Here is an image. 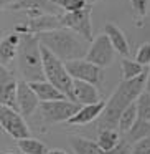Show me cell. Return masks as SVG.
Masks as SVG:
<instances>
[{"label": "cell", "instance_id": "28", "mask_svg": "<svg viewBox=\"0 0 150 154\" xmlns=\"http://www.w3.org/2000/svg\"><path fill=\"white\" fill-rule=\"evenodd\" d=\"M130 151H132V144H130L129 141L120 137L119 143H117L112 149L106 151V154H130Z\"/></svg>", "mask_w": 150, "mask_h": 154}, {"label": "cell", "instance_id": "9", "mask_svg": "<svg viewBox=\"0 0 150 154\" xmlns=\"http://www.w3.org/2000/svg\"><path fill=\"white\" fill-rule=\"evenodd\" d=\"M0 128L4 133H7L8 136H12L17 141L23 139V137H30V129H28V124L25 123L23 116L13 108L2 106V104H0Z\"/></svg>", "mask_w": 150, "mask_h": 154}, {"label": "cell", "instance_id": "11", "mask_svg": "<svg viewBox=\"0 0 150 154\" xmlns=\"http://www.w3.org/2000/svg\"><path fill=\"white\" fill-rule=\"evenodd\" d=\"M40 100L37 98L35 91L31 90L30 83L25 80L17 83V111L23 118H28L38 109Z\"/></svg>", "mask_w": 150, "mask_h": 154}, {"label": "cell", "instance_id": "26", "mask_svg": "<svg viewBox=\"0 0 150 154\" xmlns=\"http://www.w3.org/2000/svg\"><path fill=\"white\" fill-rule=\"evenodd\" d=\"M50 2L63 12H76L79 8L86 7L83 0H50Z\"/></svg>", "mask_w": 150, "mask_h": 154}, {"label": "cell", "instance_id": "31", "mask_svg": "<svg viewBox=\"0 0 150 154\" xmlns=\"http://www.w3.org/2000/svg\"><path fill=\"white\" fill-rule=\"evenodd\" d=\"M143 91L150 93V66H149V71H147V78H145V86H143Z\"/></svg>", "mask_w": 150, "mask_h": 154}, {"label": "cell", "instance_id": "24", "mask_svg": "<svg viewBox=\"0 0 150 154\" xmlns=\"http://www.w3.org/2000/svg\"><path fill=\"white\" fill-rule=\"evenodd\" d=\"M120 68H122V80H132L145 71V66L137 63L135 60H129V58H124L120 61Z\"/></svg>", "mask_w": 150, "mask_h": 154}, {"label": "cell", "instance_id": "10", "mask_svg": "<svg viewBox=\"0 0 150 154\" xmlns=\"http://www.w3.org/2000/svg\"><path fill=\"white\" fill-rule=\"evenodd\" d=\"M61 14H43L38 17H31L27 23H20L15 27V33L18 35H38L43 32H51L61 28Z\"/></svg>", "mask_w": 150, "mask_h": 154}, {"label": "cell", "instance_id": "19", "mask_svg": "<svg viewBox=\"0 0 150 154\" xmlns=\"http://www.w3.org/2000/svg\"><path fill=\"white\" fill-rule=\"evenodd\" d=\"M69 144L76 154H106L96 141L83 136H69Z\"/></svg>", "mask_w": 150, "mask_h": 154}, {"label": "cell", "instance_id": "7", "mask_svg": "<svg viewBox=\"0 0 150 154\" xmlns=\"http://www.w3.org/2000/svg\"><path fill=\"white\" fill-rule=\"evenodd\" d=\"M61 23L63 27L73 30L86 42H93V25H91V5L79 8L76 12H66L61 14Z\"/></svg>", "mask_w": 150, "mask_h": 154}, {"label": "cell", "instance_id": "4", "mask_svg": "<svg viewBox=\"0 0 150 154\" xmlns=\"http://www.w3.org/2000/svg\"><path fill=\"white\" fill-rule=\"evenodd\" d=\"M41 50V63H43L45 80L50 81L53 86H56L68 100H71V90H73V78L66 71L64 61H61L58 57H54L46 47L40 45Z\"/></svg>", "mask_w": 150, "mask_h": 154}, {"label": "cell", "instance_id": "13", "mask_svg": "<svg viewBox=\"0 0 150 154\" xmlns=\"http://www.w3.org/2000/svg\"><path fill=\"white\" fill-rule=\"evenodd\" d=\"M54 7L50 0H12V4L7 8H10V10H23L28 15V18H31L43 14H60Z\"/></svg>", "mask_w": 150, "mask_h": 154}, {"label": "cell", "instance_id": "16", "mask_svg": "<svg viewBox=\"0 0 150 154\" xmlns=\"http://www.w3.org/2000/svg\"><path fill=\"white\" fill-rule=\"evenodd\" d=\"M104 35H106L107 38L110 40V43H112L114 50L117 51L119 55H122L124 58L129 57V42H127V37L124 35V32L120 30L119 27H117L116 23H112V22H107L106 25H104Z\"/></svg>", "mask_w": 150, "mask_h": 154}, {"label": "cell", "instance_id": "6", "mask_svg": "<svg viewBox=\"0 0 150 154\" xmlns=\"http://www.w3.org/2000/svg\"><path fill=\"white\" fill-rule=\"evenodd\" d=\"M64 66H66V71L73 80L86 81V83H91L94 86H99L104 81V68L96 66L84 58L64 61Z\"/></svg>", "mask_w": 150, "mask_h": 154}, {"label": "cell", "instance_id": "12", "mask_svg": "<svg viewBox=\"0 0 150 154\" xmlns=\"http://www.w3.org/2000/svg\"><path fill=\"white\" fill-rule=\"evenodd\" d=\"M17 83L15 76L0 63V104L17 109Z\"/></svg>", "mask_w": 150, "mask_h": 154}, {"label": "cell", "instance_id": "32", "mask_svg": "<svg viewBox=\"0 0 150 154\" xmlns=\"http://www.w3.org/2000/svg\"><path fill=\"white\" fill-rule=\"evenodd\" d=\"M10 4H12V0H0V10H4V8H7Z\"/></svg>", "mask_w": 150, "mask_h": 154}, {"label": "cell", "instance_id": "25", "mask_svg": "<svg viewBox=\"0 0 150 154\" xmlns=\"http://www.w3.org/2000/svg\"><path fill=\"white\" fill-rule=\"evenodd\" d=\"M135 106H137V116L140 119L150 121V93L142 91L135 100Z\"/></svg>", "mask_w": 150, "mask_h": 154}, {"label": "cell", "instance_id": "21", "mask_svg": "<svg viewBox=\"0 0 150 154\" xmlns=\"http://www.w3.org/2000/svg\"><path fill=\"white\" fill-rule=\"evenodd\" d=\"M137 118H139L137 116V106H135V101H134L132 104H129V106L120 113L119 121H117V129H119V133L125 134L127 131L132 128V124L135 123Z\"/></svg>", "mask_w": 150, "mask_h": 154}, {"label": "cell", "instance_id": "29", "mask_svg": "<svg viewBox=\"0 0 150 154\" xmlns=\"http://www.w3.org/2000/svg\"><path fill=\"white\" fill-rule=\"evenodd\" d=\"M130 154H150V136L134 143Z\"/></svg>", "mask_w": 150, "mask_h": 154}, {"label": "cell", "instance_id": "2", "mask_svg": "<svg viewBox=\"0 0 150 154\" xmlns=\"http://www.w3.org/2000/svg\"><path fill=\"white\" fill-rule=\"evenodd\" d=\"M37 38L40 45L46 47L61 61L79 60V58H84L87 53V43L89 42H86L83 37H79L78 33H74L73 30L66 27L38 33Z\"/></svg>", "mask_w": 150, "mask_h": 154}, {"label": "cell", "instance_id": "8", "mask_svg": "<svg viewBox=\"0 0 150 154\" xmlns=\"http://www.w3.org/2000/svg\"><path fill=\"white\" fill-rule=\"evenodd\" d=\"M114 58H116V50H114L110 40L106 35H99V37L93 38L91 45L87 47V53L84 60L91 61L93 65L101 68H107L112 65Z\"/></svg>", "mask_w": 150, "mask_h": 154}, {"label": "cell", "instance_id": "34", "mask_svg": "<svg viewBox=\"0 0 150 154\" xmlns=\"http://www.w3.org/2000/svg\"><path fill=\"white\" fill-rule=\"evenodd\" d=\"M83 2H84L86 5H93L94 2H97V0H83Z\"/></svg>", "mask_w": 150, "mask_h": 154}, {"label": "cell", "instance_id": "3", "mask_svg": "<svg viewBox=\"0 0 150 154\" xmlns=\"http://www.w3.org/2000/svg\"><path fill=\"white\" fill-rule=\"evenodd\" d=\"M18 70L25 81H43V63H41V50L37 35H22L20 45L17 50Z\"/></svg>", "mask_w": 150, "mask_h": 154}, {"label": "cell", "instance_id": "36", "mask_svg": "<svg viewBox=\"0 0 150 154\" xmlns=\"http://www.w3.org/2000/svg\"><path fill=\"white\" fill-rule=\"evenodd\" d=\"M0 131H2V128H0Z\"/></svg>", "mask_w": 150, "mask_h": 154}, {"label": "cell", "instance_id": "18", "mask_svg": "<svg viewBox=\"0 0 150 154\" xmlns=\"http://www.w3.org/2000/svg\"><path fill=\"white\" fill-rule=\"evenodd\" d=\"M20 38L22 35L18 33H12L8 37H5L0 42V63L7 66L15 57H17V50L20 45Z\"/></svg>", "mask_w": 150, "mask_h": 154}, {"label": "cell", "instance_id": "15", "mask_svg": "<svg viewBox=\"0 0 150 154\" xmlns=\"http://www.w3.org/2000/svg\"><path fill=\"white\" fill-rule=\"evenodd\" d=\"M104 106H106V103H104L102 100L97 101V103H93V104L79 106V109H78L66 123L71 124V126H84V124H89L101 116V113L104 111Z\"/></svg>", "mask_w": 150, "mask_h": 154}, {"label": "cell", "instance_id": "30", "mask_svg": "<svg viewBox=\"0 0 150 154\" xmlns=\"http://www.w3.org/2000/svg\"><path fill=\"white\" fill-rule=\"evenodd\" d=\"M130 5L135 10L137 15L143 17L147 14V7H149V0H130Z\"/></svg>", "mask_w": 150, "mask_h": 154}, {"label": "cell", "instance_id": "20", "mask_svg": "<svg viewBox=\"0 0 150 154\" xmlns=\"http://www.w3.org/2000/svg\"><path fill=\"white\" fill-rule=\"evenodd\" d=\"M149 136H150V121L137 118L135 123L132 124V128L125 133V137H124V139L129 141L130 144H134V143H137V141L143 139V137H149Z\"/></svg>", "mask_w": 150, "mask_h": 154}, {"label": "cell", "instance_id": "23", "mask_svg": "<svg viewBox=\"0 0 150 154\" xmlns=\"http://www.w3.org/2000/svg\"><path fill=\"white\" fill-rule=\"evenodd\" d=\"M120 139V134L116 129H99V136H97L96 143L101 146V149L106 152V151L112 149Z\"/></svg>", "mask_w": 150, "mask_h": 154}, {"label": "cell", "instance_id": "17", "mask_svg": "<svg viewBox=\"0 0 150 154\" xmlns=\"http://www.w3.org/2000/svg\"><path fill=\"white\" fill-rule=\"evenodd\" d=\"M30 86H31V90L35 91L37 98L40 100V103L41 101H54V100H64V98H66L56 86H53V85L46 80L33 81V83H30Z\"/></svg>", "mask_w": 150, "mask_h": 154}, {"label": "cell", "instance_id": "5", "mask_svg": "<svg viewBox=\"0 0 150 154\" xmlns=\"http://www.w3.org/2000/svg\"><path fill=\"white\" fill-rule=\"evenodd\" d=\"M81 104L68 100H54V101H41L38 104L40 114L45 123L48 124H58V123H66L78 109Z\"/></svg>", "mask_w": 150, "mask_h": 154}, {"label": "cell", "instance_id": "14", "mask_svg": "<svg viewBox=\"0 0 150 154\" xmlns=\"http://www.w3.org/2000/svg\"><path fill=\"white\" fill-rule=\"evenodd\" d=\"M71 101L81 104H93L101 101L99 91H97V86L91 83H86V81L81 80H73V90H71Z\"/></svg>", "mask_w": 150, "mask_h": 154}, {"label": "cell", "instance_id": "22", "mask_svg": "<svg viewBox=\"0 0 150 154\" xmlns=\"http://www.w3.org/2000/svg\"><path fill=\"white\" fill-rule=\"evenodd\" d=\"M18 147H20L22 154H46L48 147L45 143L33 137H23V139H18Z\"/></svg>", "mask_w": 150, "mask_h": 154}, {"label": "cell", "instance_id": "1", "mask_svg": "<svg viewBox=\"0 0 150 154\" xmlns=\"http://www.w3.org/2000/svg\"><path fill=\"white\" fill-rule=\"evenodd\" d=\"M145 78H147V70L142 75L132 80H122L109 101L104 106V111L101 113L99 119V129H116L119 116L129 104H132L137 100L140 93L143 91L145 86Z\"/></svg>", "mask_w": 150, "mask_h": 154}, {"label": "cell", "instance_id": "35", "mask_svg": "<svg viewBox=\"0 0 150 154\" xmlns=\"http://www.w3.org/2000/svg\"><path fill=\"white\" fill-rule=\"evenodd\" d=\"M5 154H15V152H12V151H8V152H5Z\"/></svg>", "mask_w": 150, "mask_h": 154}, {"label": "cell", "instance_id": "33", "mask_svg": "<svg viewBox=\"0 0 150 154\" xmlns=\"http://www.w3.org/2000/svg\"><path fill=\"white\" fill-rule=\"evenodd\" d=\"M46 154H68V152L63 149H51V151H48Z\"/></svg>", "mask_w": 150, "mask_h": 154}, {"label": "cell", "instance_id": "27", "mask_svg": "<svg viewBox=\"0 0 150 154\" xmlns=\"http://www.w3.org/2000/svg\"><path fill=\"white\" fill-rule=\"evenodd\" d=\"M135 61L140 63L142 66H150V42H145L137 48Z\"/></svg>", "mask_w": 150, "mask_h": 154}]
</instances>
